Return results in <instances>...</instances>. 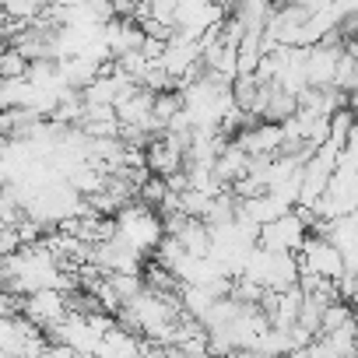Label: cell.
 Listing matches in <instances>:
<instances>
[{"label":"cell","mask_w":358,"mask_h":358,"mask_svg":"<svg viewBox=\"0 0 358 358\" xmlns=\"http://www.w3.org/2000/svg\"><path fill=\"white\" fill-rule=\"evenodd\" d=\"M29 67H32V60H29L22 50H15V46H0V78H4V81H18V78H25Z\"/></svg>","instance_id":"obj_4"},{"label":"cell","mask_w":358,"mask_h":358,"mask_svg":"<svg viewBox=\"0 0 358 358\" xmlns=\"http://www.w3.org/2000/svg\"><path fill=\"white\" fill-rule=\"evenodd\" d=\"M306 239H309V225H306V218L299 215V208H292V211H285L281 218L260 225L257 246H260V250H271V253H299Z\"/></svg>","instance_id":"obj_1"},{"label":"cell","mask_w":358,"mask_h":358,"mask_svg":"<svg viewBox=\"0 0 358 358\" xmlns=\"http://www.w3.org/2000/svg\"><path fill=\"white\" fill-rule=\"evenodd\" d=\"M179 113H183V92H179V88L155 92V99H151V123H155L158 130H165Z\"/></svg>","instance_id":"obj_3"},{"label":"cell","mask_w":358,"mask_h":358,"mask_svg":"<svg viewBox=\"0 0 358 358\" xmlns=\"http://www.w3.org/2000/svg\"><path fill=\"white\" fill-rule=\"evenodd\" d=\"M22 316L29 323H36L43 334L60 327L67 316H71V306H67V292H57V288H43V292H32V295H22Z\"/></svg>","instance_id":"obj_2"}]
</instances>
